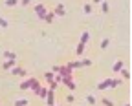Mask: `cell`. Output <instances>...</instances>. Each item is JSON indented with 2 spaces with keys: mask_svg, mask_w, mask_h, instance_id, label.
Returning a JSON list of instances; mask_svg holds the SVG:
<instances>
[{
  "mask_svg": "<svg viewBox=\"0 0 132 106\" xmlns=\"http://www.w3.org/2000/svg\"><path fill=\"white\" fill-rule=\"evenodd\" d=\"M99 6H101V11H103V13H108V11H110V4H108V2H101Z\"/></svg>",
  "mask_w": 132,
  "mask_h": 106,
  "instance_id": "obj_20",
  "label": "cell"
},
{
  "mask_svg": "<svg viewBox=\"0 0 132 106\" xmlns=\"http://www.w3.org/2000/svg\"><path fill=\"white\" fill-rule=\"evenodd\" d=\"M48 90H50V88H40V90H39V93H37V97H40V99H46V95H48Z\"/></svg>",
  "mask_w": 132,
  "mask_h": 106,
  "instance_id": "obj_17",
  "label": "cell"
},
{
  "mask_svg": "<svg viewBox=\"0 0 132 106\" xmlns=\"http://www.w3.org/2000/svg\"><path fill=\"white\" fill-rule=\"evenodd\" d=\"M119 73H121V77H123V79H127V81L130 79V72H128V69H127V68H123V69H121V72H119Z\"/></svg>",
  "mask_w": 132,
  "mask_h": 106,
  "instance_id": "obj_21",
  "label": "cell"
},
{
  "mask_svg": "<svg viewBox=\"0 0 132 106\" xmlns=\"http://www.w3.org/2000/svg\"><path fill=\"white\" fill-rule=\"evenodd\" d=\"M53 13H55V16H64V15H66L64 4H62V2H61V4H57V6H55V9H53Z\"/></svg>",
  "mask_w": 132,
  "mask_h": 106,
  "instance_id": "obj_6",
  "label": "cell"
},
{
  "mask_svg": "<svg viewBox=\"0 0 132 106\" xmlns=\"http://www.w3.org/2000/svg\"><path fill=\"white\" fill-rule=\"evenodd\" d=\"M4 6L6 7H15V6H19V0H6Z\"/></svg>",
  "mask_w": 132,
  "mask_h": 106,
  "instance_id": "obj_19",
  "label": "cell"
},
{
  "mask_svg": "<svg viewBox=\"0 0 132 106\" xmlns=\"http://www.w3.org/2000/svg\"><path fill=\"white\" fill-rule=\"evenodd\" d=\"M64 66L68 68V69H72V72H73L75 68H81V60H72V62H68V64H64Z\"/></svg>",
  "mask_w": 132,
  "mask_h": 106,
  "instance_id": "obj_11",
  "label": "cell"
},
{
  "mask_svg": "<svg viewBox=\"0 0 132 106\" xmlns=\"http://www.w3.org/2000/svg\"><path fill=\"white\" fill-rule=\"evenodd\" d=\"M73 101H75V97H73L72 93H68V95H66V102H68V104H72Z\"/></svg>",
  "mask_w": 132,
  "mask_h": 106,
  "instance_id": "obj_27",
  "label": "cell"
},
{
  "mask_svg": "<svg viewBox=\"0 0 132 106\" xmlns=\"http://www.w3.org/2000/svg\"><path fill=\"white\" fill-rule=\"evenodd\" d=\"M125 106H130V102H125Z\"/></svg>",
  "mask_w": 132,
  "mask_h": 106,
  "instance_id": "obj_31",
  "label": "cell"
},
{
  "mask_svg": "<svg viewBox=\"0 0 132 106\" xmlns=\"http://www.w3.org/2000/svg\"><path fill=\"white\" fill-rule=\"evenodd\" d=\"M4 57H6V60H16V55L13 51H4Z\"/></svg>",
  "mask_w": 132,
  "mask_h": 106,
  "instance_id": "obj_16",
  "label": "cell"
},
{
  "mask_svg": "<svg viewBox=\"0 0 132 106\" xmlns=\"http://www.w3.org/2000/svg\"><path fill=\"white\" fill-rule=\"evenodd\" d=\"M29 4H31V0H20V2H19V6H24V7L29 6Z\"/></svg>",
  "mask_w": 132,
  "mask_h": 106,
  "instance_id": "obj_29",
  "label": "cell"
},
{
  "mask_svg": "<svg viewBox=\"0 0 132 106\" xmlns=\"http://www.w3.org/2000/svg\"><path fill=\"white\" fill-rule=\"evenodd\" d=\"M48 7H46V4H42V2H37L35 4V13H37V16H39V20H44V16L48 15Z\"/></svg>",
  "mask_w": 132,
  "mask_h": 106,
  "instance_id": "obj_2",
  "label": "cell"
},
{
  "mask_svg": "<svg viewBox=\"0 0 132 106\" xmlns=\"http://www.w3.org/2000/svg\"><path fill=\"white\" fill-rule=\"evenodd\" d=\"M46 104H48V106H53V104H55V90H48V95H46Z\"/></svg>",
  "mask_w": 132,
  "mask_h": 106,
  "instance_id": "obj_5",
  "label": "cell"
},
{
  "mask_svg": "<svg viewBox=\"0 0 132 106\" xmlns=\"http://www.w3.org/2000/svg\"><path fill=\"white\" fill-rule=\"evenodd\" d=\"M88 40H90V33H88V31H82V35H81V40H79V42H81V44H86Z\"/></svg>",
  "mask_w": 132,
  "mask_h": 106,
  "instance_id": "obj_15",
  "label": "cell"
},
{
  "mask_svg": "<svg viewBox=\"0 0 132 106\" xmlns=\"http://www.w3.org/2000/svg\"><path fill=\"white\" fill-rule=\"evenodd\" d=\"M35 81H37L35 77H28V79H24V81L20 82V90H22V92H26V90H31V86L35 84Z\"/></svg>",
  "mask_w": 132,
  "mask_h": 106,
  "instance_id": "obj_3",
  "label": "cell"
},
{
  "mask_svg": "<svg viewBox=\"0 0 132 106\" xmlns=\"http://www.w3.org/2000/svg\"><path fill=\"white\" fill-rule=\"evenodd\" d=\"M108 44H110V40H108V39H105V40L101 42V49H106V48H108Z\"/></svg>",
  "mask_w": 132,
  "mask_h": 106,
  "instance_id": "obj_28",
  "label": "cell"
},
{
  "mask_svg": "<svg viewBox=\"0 0 132 106\" xmlns=\"http://www.w3.org/2000/svg\"><path fill=\"white\" fill-rule=\"evenodd\" d=\"M94 4H82V11H85L86 15H90L92 11H94V7H92Z\"/></svg>",
  "mask_w": 132,
  "mask_h": 106,
  "instance_id": "obj_18",
  "label": "cell"
},
{
  "mask_svg": "<svg viewBox=\"0 0 132 106\" xmlns=\"http://www.w3.org/2000/svg\"><path fill=\"white\" fill-rule=\"evenodd\" d=\"M123 68H125V62H123V60H116V64L112 66V72H114V73H118V72H121Z\"/></svg>",
  "mask_w": 132,
  "mask_h": 106,
  "instance_id": "obj_8",
  "label": "cell"
},
{
  "mask_svg": "<svg viewBox=\"0 0 132 106\" xmlns=\"http://www.w3.org/2000/svg\"><path fill=\"white\" fill-rule=\"evenodd\" d=\"M121 82H123L121 79H105V81H101L97 84V90L99 92H105V90H108V88H118Z\"/></svg>",
  "mask_w": 132,
  "mask_h": 106,
  "instance_id": "obj_1",
  "label": "cell"
},
{
  "mask_svg": "<svg viewBox=\"0 0 132 106\" xmlns=\"http://www.w3.org/2000/svg\"><path fill=\"white\" fill-rule=\"evenodd\" d=\"M53 20H55V13L53 11H48V15L44 16V22L46 24H53Z\"/></svg>",
  "mask_w": 132,
  "mask_h": 106,
  "instance_id": "obj_10",
  "label": "cell"
},
{
  "mask_svg": "<svg viewBox=\"0 0 132 106\" xmlns=\"http://www.w3.org/2000/svg\"><path fill=\"white\" fill-rule=\"evenodd\" d=\"M66 86H68V90H70V92H73V90H75V82H73V81L66 82Z\"/></svg>",
  "mask_w": 132,
  "mask_h": 106,
  "instance_id": "obj_26",
  "label": "cell"
},
{
  "mask_svg": "<svg viewBox=\"0 0 132 106\" xmlns=\"http://www.w3.org/2000/svg\"><path fill=\"white\" fill-rule=\"evenodd\" d=\"M88 66H92V60L90 59H82L81 60V68H88Z\"/></svg>",
  "mask_w": 132,
  "mask_h": 106,
  "instance_id": "obj_23",
  "label": "cell"
},
{
  "mask_svg": "<svg viewBox=\"0 0 132 106\" xmlns=\"http://www.w3.org/2000/svg\"><path fill=\"white\" fill-rule=\"evenodd\" d=\"M85 51H86V44H81V42H79L77 48H75V55H77V57H82V53H85Z\"/></svg>",
  "mask_w": 132,
  "mask_h": 106,
  "instance_id": "obj_9",
  "label": "cell"
},
{
  "mask_svg": "<svg viewBox=\"0 0 132 106\" xmlns=\"http://www.w3.org/2000/svg\"><path fill=\"white\" fill-rule=\"evenodd\" d=\"M44 79L52 84V82H53V73H52V72H46V73H44Z\"/></svg>",
  "mask_w": 132,
  "mask_h": 106,
  "instance_id": "obj_22",
  "label": "cell"
},
{
  "mask_svg": "<svg viewBox=\"0 0 132 106\" xmlns=\"http://www.w3.org/2000/svg\"><path fill=\"white\" fill-rule=\"evenodd\" d=\"M28 104H29V101H28L26 97H22V99H16L13 106H28Z\"/></svg>",
  "mask_w": 132,
  "mask_h": 106,
  "instance_id": "obj_12",
  "label": "cell"
},
{
  "mask_svg": "<svg viewBox=\"0 0 132 106\" xmlns=\"http://www.w3.org/2000/svg\"><path fill=\"white\" fill-rule=\"evenodd\" d=\"M101 104H103V106H114V102H112L110 99H106V97L101 99Z\"/></svg>",
  "mask_w": 132,
  "mask_h": 106,
  "instance_id": "obj_24",
  "label": "cell"
},
{
  "mask_svg": "<svg viewBox=\"0 0 132 106\" xmlns=\"http://www.w3.org/2000/svg\"><path fill=\"white\" fill-rule=\"evenodd\" d=\"M52 73H53V75H55V73H59V66H57V64H55V66H52Z\"/></svg>",
  "mask_w": 132,
  "mask_h": 106,
  "instance_id": "obj_30",
  "label": "cell"
},
{
  "mask_svg": "<svg viewBox=\"0 0 132 106\" xmlns=\"http://www.w3.org/2000/svg\"><path fill=\"white\" fill-rule=\"evenodd\" d=\"M53 106H59V104H53Z\"/></svg>",
  "mask_w": 132,
  "mask_h": 106,
  "instance_id": "obj_32",
  "label": "cell"
},
{
  "mask_svg": "<svg viewBox=\"0 0 132 106\" xmlns=\"http://www.w3.org/2000/svg\"><path fill=\"white\" fill-rule=\"evenodd\" d=\"M85 99H86V102H88L90 106H95V104H97L95 97H94V95H90V93H86V95H85Z\"/></svg>",
  "mask_w": 132,
  "mask_h": 106,
  "instance_id": "obj_14",
  "label": "cell"
},
{
  "mask_svg": "<svg viewBox=\"0 0 132 106\" xmlns=\"http://www.w3.org/2000/svg\"><path fill=\"white\" fill-rule=\"evenodd\" d=\"M9 75H13V77H26L28 72H26L24 68H20V66H15V68L9 69Z\"/></svg>",
  "mask_w": 132,
  "mask_h": 106,
  "instance_id": "obj_4",
  "label": "cell"
},
{
  "mask_svg": "<svg viewBox=\"0 0 132 106\" xmlns=\"http://www.w3.org/2000/svg\"><path fill=\"white\" fill-rule=\"evenodd\" d=\"M40 88H42V84H40V82H39V79H37V81H35V84L31 86V93H35V95H37Z\"/></svg>",
  "mask_w": 132,
  "mask_h": 106,
  "instance_id": "obj_13",
  "label": "cell"
},
{
  "mask_svg": "<svg viewBox=\"0 0 132 106\" xmlns=\"http://www.w3.org/2000/svg\"><path fill=\"white\" fill-rule=\"evenodd\" d=\"M0 28H9V22L6 19H2V16H0Z\"/></svg>",
  "mask_w": 132,
  "mask_h": 106,
  "instance_id": "obj_25",
  "label": "cell"
},
{
  "mask_svg": "<svg viewBox=\"0 0 132 106\" xmlns=\"http://www.w3.org/2000/svg\"><path fill=\"white\" fill-rule=\"evenodd\" d=\"M15 66H16V60H4L2 62V69H4V72H9V69L15 68Z\"/></svg>",
  "mask_w": 132,
  "mask_h": 106,
  "instance_id": "obj_7",
  "label": "cell"
}]
</instances>
